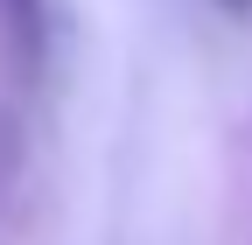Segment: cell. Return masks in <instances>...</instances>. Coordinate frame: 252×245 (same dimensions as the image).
<instances>
[{
  "instance_id": "1",
  "label": "cell",
  "mask_w": 252,
  "mask_h": 245,
  "mask_svg": "<svg viewBox=\"0 0 252 245\" xmlns=\"http://www.w3.org/2000/svg\"><path fill=\"white\" fill-rule=\"evenodd\" d=\"M0 35H7V56L28 84L49 56V0H0Z\"/></svg>"
},
{
  "instance_id": "2",
  "label": "cell",
  "mask_w": 252,
  "mask_h": 245,
  "mask_svg": "<svg viewBox=\"0 0 252 245\" xmlns=\"http://www.w3.org/2000/svg\"><path fill=\"white\" fill-rule=\"evenodd\" d=\"M217 7H224V14H252V0H217Z\"/></svg>"
}]
</instances>
